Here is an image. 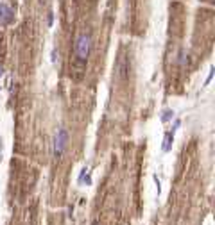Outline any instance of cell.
I'll return each instance as SVG.
<instances>
[{"mask_svg": "<svg viewBox=\"0 0 215 225\" xmlns=\"http://www.w3.org/2000/svg\"><path fill=\"white\" fill-rule=\"evenodd\" d=\"M179 127H181V120H174V125H172V132H176Z\"/></svg>", "mask_w": 215, "mask_h": 225, "instance_id": "obj_7", "label": "cell"}, {"mask_svg": "<svg viewBox=\"0 0 215 225\" xmlns=\"http://www.w3.org/2000/svg\"><path fill=\"white\" fill-rule=\"evenodd\" d=\"M90 48H92V38L90 34H81L77 41H75V55L79 61H86L90 55Z\"/></svg>", "mask_w": 215, "mask_h": 225, "instance_id": "obj_1", "label": "cell"}, {"mask_svg": "<svg viewBox=\"0 0 215 225\" xmlns=\"http://www.w3.org/2000/svg\"><path fill=\"white\" fill-rule=\"evenodd\" d=\"M13 18H14V13L7 6V2H0V25H9L13 23Z\"/></svg>", "mask_w": 215, "mask_h": 225, "instance_id": "obj_3", "label": "cell"}, {"mask_svg": "<svg viewBox=\"0 0 215 225\" xmlns=\"http://www.w3.org/2000/svg\"><path fill=\"white\" fill-rule=\"evenodd\" d=\"M172 143H174V132H172V131H169V132L165 134V138H163L161 150H163V152H169V150L172 148Z\"/></svg>", "mask_w": 215, "mask_h": 225, "instance_id": "obj_4", "label": "cell"}, {"mask_svg": "<svg viewBox=\"0 0 215 225\" xmlns=\"http://www.w3.org/2000/svg\"><path fill=\"white\" fill-rule=\"evenodd\" d=\"M2 75H4V70H2V68H0V77H2Z\"/></svg>", "mask_w": 215, "mask_h": 225, "instance_id": "obj_9", "label": "cell"}, {"mask_svg": "<svg viewBox=\"0 0 215 225\" xmlns=\"http://www.w3.org/2000/svg\"><path fill=\"white\" fill-rule=\"evenodd\" d=\"M56 59H58V52H56V48L52 50V57H50V61L52 63H56Z\"/></svg>", "mask_w": 215, "mask_h": 225, "instance_id": "obj_8", "label": "cell"}, {"mask_svg": "<svg viewBox=\"0 0 215 225\" xmlns=\"http://www.w3.org/2000/svg\"><path fill=\"white\" fill-rule=\"evenodd\" d=\"M174 118V111L172 109H167V111H163V114H161V122L167 123V122H170Z\"/></svg>", "mask_w": 215, "mask_h": 225, "instance_id": "obj_5", "label": "cell"}, {"mask_svg": "<svg viewBox=\"0 0 215 225\" xmlns=\"http://www.w3.org/2000/svg\"><path fill=\"white\" fill-rule=\"evenodd\" d=\"M66 141H68V136H66V129H59L56 138H54V157H61L65 148H66Z\"/></svg>", "mask_w": 215, "mask_h": 225, "instance_id": "obj_2", "label": "cell"}, {"mask_svg": "<svg viewBox=\"0 0 215 225\" xmlns=\"http://www.w3.org/2000/svg\"><path fill=\"white\" fill-rule=\"evenodd\" d=\"M213 73H215V68H210V73H208V77H206V81H205V86L210 84V81L213 79Z\"/></svg>", "mask_w": 215, "mask_h": 225, "instance_id": "obj_6", "label": "cell"}]
</instances>
